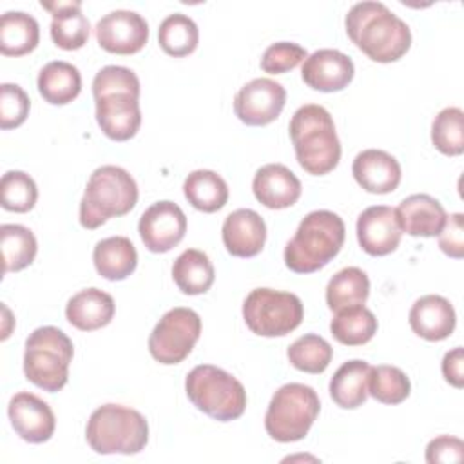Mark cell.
I'll return each instance as SVG.
<instances>
[{
	"label": "cell",
	"instance_id": "4",
	"mask_svg": "<svg viewBox=\"0 0 464 464\" xmlns=\"http://www.w3.org/2000/svg\"><path fill=\"white\" fill-rule=\"evenodd\" d=\"M346 228L339 214L314 210L306 214L285 246V265L295 274H312L328 265L344 243Z\"/></svg>",
	"mask_w": 464,
	"mask_h": 464
},
{
	"label": "cell",
	"instance_id": "15",
	"mask_svg": "<svg viewBox=\"0 0 464 464\" xmlns=\"http://www.w3.org/2000/svg\"><path fill=\"white\" fill-rule=\"evenodd\" d=\"M7 415L16 435L31 444L47 442L56 428L51 406L29 392H18L11 397Z\"/></svg>",
	"mask_w": 464,
	"mask_h": 464
},
{
	"label": "cell",
	"instance_id": "30",
	"mask_svg": "<svg viewBox=\"0 0 464 464\" xmlns=\"http://www.w3.org/2000/svg\"><path fill=\"white\" fill-rule=\"evenodd\" d=\"M187 201L201 212H216L228 201L227 181L214 170L199 169L190 172L183 181Z\"/></svg>",
	"mask_w": 464,
	"mask_h": 464
},
{
	"label": "cell",
	"instance_id": "35",
	"mask_svg": "<svg viewBox=\"0 0 464 464\" xmlns=\"http://www.w3.org/2000/svg\"><path fill=\"white\" fill-rule=\"evenodd\" d=\"M286 355L295 370L306 373H323L332 361L334 350L321 335L304 334L288 346Z\"/></svg>",
	"mask_w": 464,
	"mask_h": 464
},
{
	"label": "cell",
	"instance_id": "16",
	"mask_svg": "<svg viewBox=\"0 0 464 464\" xmlns=\"http://www.w3.org/2000/svg\"><path fill=\"white\" fill-rule=\"evenodd\" d=\"M355 230L361 248L370 256H386L393 252L402 236L395 208L386 205H373L362 210L357 218Z\"/></svg>",
	"mask_w": 464,
	"mask_h": 464
},
{
	"label": "cell",
	"instance_id": "13",
	"mask_svg": "<svg viewBox=\"0 0 464 464\" xmlns=\"http://www.w3.org/2000/svg\"><path fill=\"white\" fill-rule=\"evenodd\" d=\"M138 232L150 252L163 254L185 237L187 216L172 201H156L141 214Z\"/></svg>",
	"mask_w": 464,
	"mask_h": 464
},
{
	"label": "cell",
	"instance_id": "12",
	"mask_svg": "<svg viewBox=\"0 0 464 464\" xmlns=\"http://www.w3.org/2000/svg\"><path fill=\"white\" fill-rule=\"evenodd\" d=\"M286 102L285 87L272 78H254L234 98L236 116L252 127L272 123Z\"/></svg>",
	"mask_w": 464,
	"mask_h": 464
},
{
	"label": "cell",
	"instance_id": "19",
	"mask_svg": "<svg viewBox=\"0 0 464 464\" xmlns=\"http://www.w3.org/2000/svg\"><path fill=\"white\" fill-rule=\"evenodd\" d=\"M256 199L266 208H286L301 198L299 178L281 163H268L257 169L252 181Z\"/></svg>",
	"mask_w": 464,
	"mask_h": 464
},
{
	"label": "cell",
	"instance_id": "6",
	"mask_svg": "<svg viewBox=\"0 0 464 464\" xmlns=\"http://www.w3.org/2000/svg\"><path fill=\"white\" fill-rule=\"evenodd\" d=\"M85 439L91 450L100 455H134L147 446L149 424L134 408L103 404L91 413Z\"/></svg>",
	"mask_w": 464,
	"mask_h": 464
},
{
	"label": "cell",
	"instance_id": "21",
	"mask_svg": "<svg viewBox=\"0 0 464 464\" xmlns=\"http://www.w3.org/2000/svg\"><path fill=\"white\" fill-rule=\"evenodd\" d=\"M355 181L372 194L393 192L401 183L399 161L381 149H366L359 152L352 165Z\"/></svg>",
	"mask_w": 464,
	"mask_h": 464
},
{
	"label": "cell",
	"instance_id": "8",
	"mask_svg": "<svg viewBox=\"0 0 464 464\" xmlns=\"http://www.w3.org/2000/svg\"><path fill=\"white\" fill-rule=\"evenodd\" d=\"M185 392L199 411L219 422L241 417L246 408L243 384L228 372L212 364L192 368L185 379Z\"/></svg>",
	"mask_w": 464,
	"mask_h": 464
},
{
	"label": "cell",
	"instance_id": "39",
	"mask_svg": "<svg viewBox=\"0 0 464 464\" xmlns=\"http://www.w3.org/2000/svg\"><path fill=\"white\" fill-rule=\"evenodd\" d=\"M29 96L16 83L0 85V127L4 130L20 127L29 114Z\"/></svg>",
	"mask_w": 464,
	"mask_h": 464
},
{
	"label": "cell",
	"instance_id": "7",
	"mask_svg": "<svg viewBox=\"0 0 464 464\" xmlns=\"http://www.w3.org/2000/svg\"><path fill=\"white\" fill-rule=\"evenodd\" d=\"M72 355V341L60 328L40 326L25 341L24 373L34 386L58 392L67 384Z\"/></svg>",
	"mask_w": 464,
	"mask_h": 464
},
{
	"label": "cell",
	"instance_id": "24",
	"mask_svg": "<svg viewBox=\"0 0 464 464\" xmlns=\"http://www.w3.org/2000/svg\"><path fill=\"white\" fill-rule=\"evenodd\" d=\"M65 317L82 332L103 328L114 317V299L111 294L100 288L80 290L67 301Z\"/></svg>",
	"mask_w": 464,
	"mask_h": 464
},
{
	"label": "cell",
	"instance_id": "17",
	"mask_svg": "<svg viewBox=\"0 0 464 464\" xmlns=\"http://www.w3.org/2000/svg\"><path fill=\"white\" fill-rule=\"evenodd\" d=\"M353 72L352 58L337 49H319L308 54L301 67L303 82L321 92H334L348 87Z\"/></svg>",
	"mask_w": 464,
	"mask_h": 464
},
{
	"label": "cell",
	"instance_id": "5",
	"mask_svg": "<svg viewBox=\"0 0 464 464\" xmlns=\"http://www.w3.org/2000/svg\"><path fill=\"white\" fill-rule=\"evenodd\" d=\"M138 201V185L134 178L121 167H98L85 187L80 201V225L83 228H98L109 218L125 216Z\"/></svg>",
	"mask_w": 464,
	"mask_h": 464
},
{
	"label": "cell",
	"instance_id": "23",
	"mask_svg": "<svg viewBox=\"0 0 464 464\" xmlns=\"http://www.w3.org/2000/svg\"><path fill=\"white\" fill-rule=\"evenodd\" d=\"M42 7L53 14L51 38L60 49L76 51L87 44L91 25L87 16L82 13L80 0H67V2L42 0Z\"/></svg>",
	"mask_w": 464,
	"mask_h": 464
},
{
	"label": "cell",
	"instance_id": "41",
	"mask_svg": "<svg viewBox=\"0 0 464 464\" xmlns=\"http://www.w3.org/2000/svg\"><path fill=\"white\" fill-rule=\"evenodd\" d=\"M439 246L453 259L464 257V216L460 212L446 216V223L439 232Z\"/></svg>",
	"mask_w": 464,
	"mask_h": 464
},
{
	"label": "cell",
	"instance_id": "2",
	"mask_svg": "<svg viewBox=\"0 0 464 464\" xmlns=\"http://www.w3.org/2000/svg\"><path fill=\"white\" fill-rule=\"evenodd\" d=\"M344 25L352 44L373 62H395L402 58L411 45L408 24L382 2L364 0L353 4L344 18Z\"/></svg>",
	"mask_w": 464,
	"mask_h": 464
},
{
	"label": "cell",
	"instance_id": "42",
	"mask_svg": "<svg viewBox=\"0 0 464 464\" xmlns=\"http://www.w3.org/2000/svg\"><path fill=\"white\" fill-rule=\"evenodd\" d=\"M464 459V442L451 435H440L428 442L426 462L428 464H451Z\"/></svg>",
	"mask_w": 464,
	"mask_h": 464
},
{
	"label": "cell",
	"instance_id": "31",
	"mask_svg": "<svg viewBox=\"0 0 464 464\" xmlns=\"http://www.w3.org/2000/svg\"><path fill=\"white\" fill-rule=\"evenodd\" d=\"M370 294V279L364 270L346 266L339 270L326 285V304L332 312L348 306L364 304Z\"/></svg>",
	"mask_w": 464,
	"mask_h": 464
},
{
	"label": "cell",
	"instance_id": "28",
	"mask_svg": "<svg viewBox=\"0 0 464 464\" xmlns=\"http://www.w3.org/2000/svg\"><path fill=\"white\" fill-rule=\"evenodd\" d=\"M40 42V25L24 11H7L0 18V53L4 56H24Z\"/></svg>",
	"mask_w": 464,
	"mask_h": 464
},
{
	"label": "cell",
	"instance_id": "40",
	"mask_svg": "<svg viewBox=\"0 0 464 464\" xmlns=\"http://www.w3.org/2000/svg\"><path fill=\"white\" fill-rule=\"evenodd\" d=\"M306 56V49L299 44L277 42L265 49L261 56V69L270 74H283L304 62Z\"/></svg>",
	"mask_w": 464,
	"mask_h": 464
},
{
	"label": "cell",
	"instance_id": "36",
	"mask_svg": "<svg viewBox=\"0 0 464 464\" xmlns=\"http://www.w3.org/2000/svg\"><path fill=\"white\" fill-rule=\"evenodd\" d=\"M431 141L446 156L464 152V112L459 107L442 109L431 123Z\"/></svg>",
	"mask_w": 464,
	"mask_h": 464
},
{
	"label": "cell",
	"instance_id": "25",
	"mask_svg": "<svg viewBox=\"0 0 464 464\" xmlns=\"http://www.w3.org/2000/svg\"><path fill=\"white\" fill-rule=\"evenodd\" d=\"M92 261L102 277L109 281H121L136 270L138 252L129 237L111 236L96 243Z\"/></svg>",
	"mask_w": 464,
	"mask_h": 464
},
{
	"label": "cell",
	"instance_id": "32",
	"mask_svg": "<svg viewBox=\"0 0 464 464\" xmlns=\"http://www.w3.org/2000/svg\"><path fill=\"white\" fill-rule=\"evenodd\" d=\"M332 335L346 346L366 344L377 332V319L364 304L348 306L335 312L330 323Z\"/></svg>",
	"mask_w": 464,
	"mask_h": 464
},
{
	"label": "cell",
	"instance_id": "9",
	"mask_svg": "<svg viewBox=\"0 0 464 464\" xmlns=\"http://www.w3.org/2000/svg\"><path fill=\"white\" fill-rule=\"evenodd\" d=\"M319 397L301 382L283 384L270 399L265 430L277 442H295L306 437L319 415Z\"/></svg>",
	"mask_w": 464,
	"mask_h": 464
},
{
	"label": "cell",
	"instance_id": "34",
	"mask_svg": "<svg viewBox=\"0 0 464 464\" xmlns=\"http://www.w3.org/2000/svg\"><path fill=\"white\" fill-rule=\"evenodd\" d=\"M158 42L160 47L174 58L188 56L198 47L199 31L190 16L183 13H172L160 24Z\"/></svg>",
	"mask_w": 464,
	"mask_h": 464
},
{
	"label": "cell",
	"instance_id": "27",
	"mask_svg": "<svg viewBox=\"0 0 464 464\" xmlns=\"http://www.w3.org/2000/svg\"><path fill=\"white\" fill-rule=\"evenodd\" d=\"M36 83L38 92L45 102L53 105H65L80 94L82 74L72 63L54 60L42 67Z\"/></svg>",
	"mask_w": 464,
	"mask_h": 464
},
{
	"label": "cell",
	"instance_id": "37",
	"mask_svg": "<svg viewBox=\"0 0 464 464\" xmlns=\"http://www.w3.org/2000/svg\"><path fill=\"white\" fill-rule=\"evenodd\" d=\"M411 384L406 373L397 366H372L368 393L382 404H399L410 395Z\"/></svg>",
	"mask_w": 464,
	"mask_h": 464
},
{
	"label": "cell",
	"instance_id": "20",
	"mask_svg": "<svg viewBox=\"0 0 464 464\" xmlns=\"http://www.w3.org/2000/svg\"><path fill=\"white\" fill-rule=\"evenodd\" d=\"M408 321L419 337L426 341H442L453 334L457 315L446 297L428 294L411 304Z\"/></svg>",
	"mask_w": 464,
	"mask_h": 464
},
{
	"label": "cell",
	"instance_id": "38",
	"mask_svg": "<svg viewBox=\"0 0 464 464\" xmlns=\"http://www.w3.org/2000/svg\"><path fill=\"white\" fill-rule=\"evenodd\" d=\"M0 192L2 208L9 212H29L38 199L34 179L22 170H7L2 176Z\"/></svg>",
	"mask_w": 464,
	"mask_h": 464
},
{
	"label": "cell",
	"instance_id": "33",
	"mask_svg": "<svg viewBox=\"0 0 464 464\" xmlns=\"http://www.w3.org/2000/svg\"><path fill=\"white\" fill-rule=\"evenodd\" d=\"M0 246L4 274L27 268L34 261L38 250L34 234L27 227L16 223H4L0 227Z\"/></svg>",
	"mask_w": 464,
	"mask_h": 464
},
{
	"label": "cell",
	"instance_id": "26",
	"mask_svg": "<svg viewBox=\"0 0 464 464\" xmlns=\"http://www.w3.org/2000/svg\"><path fill=\"white\" fill-rule=\"evenodd\" d=\"M372 366L366 361L352 359L343 362L330 379V397L339 408L353 410L368 397V379Z\"/></svg>",
	"mask_w": 464,
	"mask_h": 464
},
{
	"label": "cell",
	"instance_id": "43",
	"mask_svg": "<svg viewBox=\"0 0 464 464\" xmlns=\"http://www.w3.org/2000/svg\"><path fill=\"white\" fill-rule=\"evenodd\" d=\"M462 366H464V350H462V346H457V348L446 352V355L442 359V375L455 388L464 386Z\"/></svg>",
	"mask_w": 464,
	"mask_h": 464
},
{
	"label": "cell",
	"instance_id": "22",
	"mask_svg": "<svg viewBox=\"0 0 464 464\" xmlns=\"http://www.w3.org/2000/svg\"><path fill=\"white\" fill-rule=\"evenodd\" d=\"M402 232L415 237L439 236L446 223V210L439 199L430 194H411L395 208Z\"/></svg>",
	"mask_w": 464,
	"mask_h": 464
},
{
	"label": "cell",
	"instance_id": "3",
	"mask_svg": "<svg viewBox=\"0 0 464 464\" xmlns=\"http://www.w3.org/2000/svg\"><path fill=\"white\" fill-rule=\"evenodd\" d=\"M290 140L297 163L314 176L334 170L341 160V143L335 123L323 105L306 103L290 120Z\"/></svg>",
	"mask_w": 464,
	"mask_h": 464
},
{
	"label": "cell",
	"instance_id": "1",
	"mask_svg": "<svg viewBox=\"0 0 464 464\" xmlns=\"http://www.w3.org/2000/svg\"><path fill=\"white\" fill-rule=\"evenodd\" d=\"M96 121L114 141H127L140 130V80L121 65H105L92 80Z\"/></svg>",
	"mask_w": 464,
	"mask_h": 464
},
{
	"label": "cell",
	"instance_id": "11",
	"mask_svg": "<svg viewBox=\"0 0 464 464\" xmlns=\"http://www.w3.org/2000/svg\"><path fill=\"white\" fill-rule=\"evenodd\" d=\"M201 335V319L192 308L176 306L163 314L149 335V352L161 364H178L188 357Z\"/></svg>",
	"mask_w": 464,
	"mask_h": 464
},
{
	"label": "cell",
	"instance_id": "10",
	"mask_svg": "<svg viewBox=\"0 0 464 464\" xmlns=\"http://www.w3.org/2000/svg\"><path fill=\"white\" fill-rule=\"evenodd\" d=\"M303 303L292 292L256 288L243 303V319L252 334L283 337L303 321Z\"/></svg>",
	"mask_w": 464,
	"mask_h": 464
},
{
	"label": "cell",
	"instance_id": "14",
	"mask_svg": "<svg viewBox=\"0 0 464 464\" xmlns=\"http://www.w3.org/2000/svg\"><path fill=\"white\" fill-rule=\"evenodd\" d=\"M96 40L107 53L134 54L147 44L149 25L136 11L116 9L98 20Z\"/></svg>",
	"mask_w": 464,
	"mask_h": 464
},
{
	"label": "cell",
	"instance_id": "29",
	"mask_svg": "<svg viewBox=\"0 0 464 464\" xmlns=\"http://www.w3.org/2000/svg\"><path fill=\"white\" fill-rule=\"evenodd\" d=\"M214 265L208 256L198 248L183 250L172 265V279L176 286L188 295L205 294L214 283Z\"/></svg>",
	"mask_w": 464,
	"mask_h": 464
},
{
	"label": "cell",
	"instance_id": "18",
	"mask_svg": "<svg viewBox=\"0 0 464 464\" xmlns=\"http://www.w3.org/2000/svg\"><path fill=\"white\" fill-rule=\"evenodd\" d=\"M223 245L236 257L257 256L266 239V225L252 208H237L230 212L221 227Z\"/></svg>",
	"mask_w": 464,
	"mask_h": 464
}]
</instances>
